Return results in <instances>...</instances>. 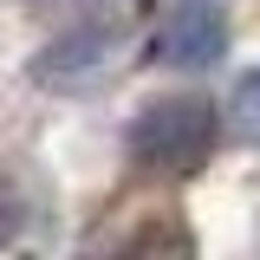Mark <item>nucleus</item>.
I'll list each match as a JSON object with an SVG mask.
<instances>
[{"label":"nucleus","instance_id":"nucleus-1","mask_svg":"<svg viewBox=\"0 0 260 260\" xmlns=\"http://www.w3.org/2000/svg\"><path fill=\"white\" fill-rule=\"evenodd\" d=\"M130 156L143 162V169H162V176H189L202 162L215 156V143H221V111L208 104V98H156V104H143L124 130Z\"/></svg>","mask_w":260,"mask_h":260},{"label":"nucleus","instance_id":"nucleus-2","mask_svg":"<svg viewBox=\"0 0 260 260\" xmlns=\"http://www.w3.org/2000/svg\"><path fill=\"white\" fill-rule=\"evenodd\" d=\"M117 46H124V32L111 20H78V26L52 32L32 52V85H46V91H85V85H98L117 65Z\"/></svg>","mask_w":260,"mask_h":260},{"label":"nucleus","instance_id":"nucleus-3","mask_svg":"<svg viewBox=\"0 0 260 260\" xmlns=\"http://www.w3.org/2000/svg\"><path fill=\"white\" fill-rule=\"evenodd\" d=\"M228 52V13L215 0H182L156 32H150V59L176 72H208Z\"/></svg>","mask_w":260,"mask_h":260},{"label":"nucleus","instance_id":"nucleus-4","mask_svg":"<svg viewBox=\"0 0 260 260\" xmlns=\"http://www.w3.org/2000/svg\"><path fill=\"white\" fill-rule=\"evenodd\" d=\"M228 130L241 143H260V65L234 78V91H228Z\"/></svg>","mask_w":260,"mask_h":260},{"label":"nucleus","instance_id":"nucleus-5","mask_svg":"<svg viewBox=\"0 0 260 260\" xmlns=\"http://www.w3.org/2000/svg\"><path fill=\"white\" fill-rule=\"evenodd\" d=\"M20 234H26V195L13 176H0V247H13Z\"/></svg>","mask_w":260,"mask_h":260}]
</instances>
